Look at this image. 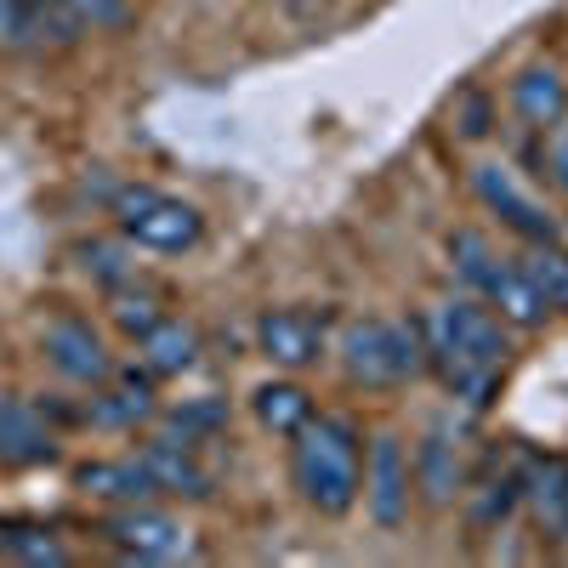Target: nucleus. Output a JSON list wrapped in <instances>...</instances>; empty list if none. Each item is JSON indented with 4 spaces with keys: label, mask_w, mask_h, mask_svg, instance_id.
I'll use <instances>...</instances> for the list:
<instances>
[{
    "label": "nucleus",
    "mask_w": 568,
    "mask_h": 568,
    "mask_svg": "<svg viewBox=\"0 0 568 568\" xmlns=\"http://www.w3.org/2000/svg\"><path fill=\"white\" fill-rule=\"evenodd\" d=\"M114 318H120V329H131V336L142 342L149 329L160 324V307L149 302V296H120V307H114Z\"/></svg>",
    "instance_id": "nucleus-27"
},
{
    "label": "nucleus",
    "mask_w": 568,
    "mask_h": 568,
    "mask_svg": "<svg viewBox=\"0 0 568 568\" xmlns=\"http://www.w3.org/2000/svg\"><path fill=\"white\" fill-rule=\"evenodd\" d=\"M415 478H420V489H426V500H433V506H444V500L460 489V455H455V444H449L444 433H433V438L420 444Z\"/></svg>",
    "instance_id": "nucleus-17"
},
{
    "label": "nucleus",
    "mask_w": 568,
    "mask_h": 568,
    "mask_svg": "<svg viewBox=\"0 0 568 568\" xmlns=\"http://www.w3.org/2000/svg\"><path fill=\"white\" fill-rule=\"evenodd\" d=\"M387 336H393V358H398V375H404V382H409V375H426V329L393 318Z\"/></svg>",
    "instance_id": "nucleus-24"
},
{
    "label": "nucleus",
    "mask_w": 568,
    "mask_h": 568,
    "mask_svg": "<svg viewBox=\"0 0 568 568\" xmlns=\"http://www.w3.org/2000/svg\"><path fill=\"white\" fill-rule=\"evenodd\" d=\"M0 460L7 466L52 460V433H45L40 409H29L23 398H0Z\"/></svg>",
    "instance_id": "nucleus-10"
},
{
    "label": "nucleus",
    "mask_w": 568,
    "mask_h": 568,
    "mask_svg": "<svg viewBox=\"0 0 568 568\" xmlns=\"http://www.w3.org/2000/svg\"><path fill=\"white\" fill-rule=\"evenodd\" d=\"M109 540L120 546V551H131V557H176L182 551V529L171 524V517H160V511H120V517H109Z\"/></svg>",
    "instance_id": "nucleus-12"
},
{
    "label": "nucleus",
    "mask_w": 568,
    "mask_h": 568,
    "mask_svg": "<svg viewBox=\"0 0 568 568\" xmlns=\"http://www.w3.org/2000/svg\"><path fill=\"white\" fill-rule=\"evenodd\" d=\"M136 460H142V471H149V484L160 495H187V500H205L211 495L205 466L187 455V444H149Z\"/></svg>",
    "instance_id": "nucleus-11"
},
{
    "label": "nucleus",
    "mask_w": 568,
    "mask_h": 568,
    "mask_svg": "<svg viewBox=\"0 0 568 568\" xmlns=\"http://www.w3.org/2000/svg\"><path fill=\"white\" fill-rule=\"evenodd\" d=\"M194 353H200V336L176 318H160L149 336H142V364H149V375H182L194 364Z\"/></svg>",
    "instance_id": "nucleus-15"
},
{
    "label": "nucleus",
    "mask_w": 568,
    "mask_h": 568,
    "mask_svg": "<svg viewBox=\"0 0 568 568\" xmlns=\"http://www.w3.org/2000/svg\"><path fill=\"white\" fill-rule=\"evenodd\" d=\"M460 131H466V136H484V131H489V109H484V98H466Z\"/></svg>",
    "instance_id": "nucleus-32"
},
{
    "label": "nucleus",
    "mask_w": 568,
    "mask_h": 568,
    "mask_svg": "<svg viewBox=\"0 0 568 568\" xmlns=\"http://www.w3.org/2000/svg\"><path fill=\"white\" fill-rule=\"evenodd\" d=\"M517 500H524V478H500V484H489V489H484V500H478V511H471V524H478V529L506 524Z\"/></svg>",
    "instance_id": "nucleus-26"
},
{
    "label": "nucleus",
    "mask_w": 568,
    "mask_h": 568,
    "mask_svg": "<svg viewBox=\"0 0 568 568\" xmlns=\"http://www.w3.org/2000/svg\"><path fill=\"white\" fill-rule=\"evenodd\" d=\"M404 506H409V460L398 438H375L369 444V517L382 529H398Z\"/></svg>",
    "instance_id": "nucleus-5"
},
{
    "label": "nucleus",
    "mask_w": 568,
    "mask_h": 568,
    "mask_svg": "<svg viewBox=\"0 0 568 568\" xmlns=\"http://www.w3.org/2000/svg\"><path fill=\"white\" fill-rule=\"evenodd\" d=\"M471 187H478V200H484L511 233H524L529 245H562L557 216H551L535 194H524L506 165H478V171H471Z\"/></svg>",
    "instance_id": "nucleus-3"
},
{
    "label": "nucleus",
    "mask_w": 568,
    "mask_h": 568,
    "mask_svg": "<svg viewBox=\"0 0 568 568\" xmlns=\"http://www.w3.org/2000/svg\"><path fill=\"white\" fill-rule=\"evenodd\" d=\"M45 353H52V364L63 375H74V382H109L114 364L98 342V329L80 324V318H58L52 329H45Z\"/></svg>",
    "instance_id": "nucleus-6"
},
{
    "label": "nucleus",
    "mask_w": 568,
    "mask_h": 568,
    "mask_svg": "<svg viewBox=\"0 0 568 568\" xmlns=\"http://www.w3.org/2000/svg\"><path fill=\"white\" fill-rule=\"evenodd\" d=\"M69 7H74V12H80V23H91V29L125 23V0H69Z\"/></svg>",
    "instance_id": "nucleus-29"
},
{
    "label": "nucleus",
    "mask_w": 568,
    "mask_h": 568,
    "mask_svg": "<svg viewBox=\"0 0 568 568\" xmlns=\"http://www.w3.org/2000/svg\"><path fill=\"white\" fill-rule=\"evenodd\" d=\"M484 291H489V302L500 307V318H506V324H517V329H535V324L546 318V302L535 296V284L524 278V267L495 262V273L484 278Z\"/></svg>",
    "instance_id": "nucleus-14"
},
{
    "label": "nucleus",
    "mask_w": 568,
    "mask_h": 568,
    "mask_svg": "<svg viewBox=\"0 0 568 568\" xmlns=\"http://www.w3.org/2000/svg\"><path fill=\"white\" fill-rule=\"evenodd\" d=\"M98 415L103 426H125V420H142L149 415V375H136V369H125L120 375V393H109V398H98Z\"/></svg>",
    "instance_id": "nucleus-21"
},
{
    "label": "nucleus",
    "mask_w": 568,
    "mask_h": 568,
    "mask_svg": "<svg viewBox=\"0 0 568 568\" xmlns=\"http://www.w3.org/2000/svg\"><path fill=\"white\" fill-rule=\"evenodd\" d=\"M256 415H262L267 433L296 438V433H302V420L313 415V398H307L296 382H267V387L256 393Z\"/></svg>",
    "instance_id": "nucleus-19"
},
{
    "label": "nucleus",
    "mask_w": 568,
    "mask_h": 568,
    "mask_svg": "<svg viewBox=\"0 0 568 568\" xmlns=\"http://www.w3.org/2000/svg\"><path fill=\"white\" fill-rule=\"evenodd\" d=\"M171 426H176V438H182V444H194L200 433H216V426H227V404H216V398L182 404V409L171 415Z\"/></svg>",
    "instance_id": "nucleus-25"
},
{
    "label": "nucleus",
    "mask_w": 568,
    "mask_h": 568,
    "mask_svg": "<svg viewBox=\"0 0 568 568\" xmlns=\"http://www.w3.org/2000/svg\"><path fill=\"white\" fill-rule=\"evenodd\" d=\"M114 216H120V227L131 233V240L149 245V251H194L200 233H205L200 211L160 194V187H120Z\"/></svg>",
    "instance_id": "nucleus-2"
},
{
    "label": "nucleus",
    "mask_w": 568,
    "mask_h": 568,
    "mask_svg": "<svg viewBox=\"0 0 568 568\" xmlns=\"http://www.w3.org/2000/svg\"><path fill=\"white\" fill-rule=\"evenodd\" d=\"M0 40L29 45V0H0Z\"/></svg>",
    "instance_id": "nucleus-28"
},
{
    "label": "nucleus",
    "mask_w": 568,
    "mask_h": 568,
    "mask_svg": "<svg viewBox=\"0 0 568 568\" xmlns=\"http://www.w3.org/2000/svg\"><path fill=\"white\" fill-rule=\"evenodd\" d=\"M449 256H455V273H460L466 284H478V291H484V278L495 273V251H489L484 233H471V227L449 233Z\"/></svg>",
    "instance_id": "nucleus-22"
},
{
    "label": "nucleus",
    "mask_w": 568,
    "mask_h": 568,
    "mask_svg": "<svg viewBox=\"0 0 568 568\" xmlns=\"http://www.w3.org/2000/svg\"><path fill=\"white\" fill-rule=\"evenodd\" d=\"M256 342L262 353L278 364V369H307L318 353H324V329L307 318V313H267L256 324Z\"/></svg>",
    "instance_id": "nucleus-8"
},
{
    "label": "nucleus",
    "mask_w": 568,
    "mask_h": 568,
    "mask_svg": "<svg viewBox=\"0 0 568 568\" xmlns=\"http://www.w3.org/2000/svg\"><path fill=\"white\" fill-rule=\"evenodd\" d=\"M546 165H551L557 187H562V194H568V136H551V149H546Z\"/></svg>",
    "instance_id": "nucleus-31"
},
{
    "label": "nucleus",
    "mask_w": 568,
    "mask_h": 568,
    "mask_svg": "<svg viewBox=\"0 0 568 568\" xmlns=\"http://www.w3.org/2000/svg\"><path fill=\"white\" fill-rule=\"evenodd\" d=\"M358 478H364V449H358V426L342 415H307L296 433V489L307 495V506H318L324 517H342L358 500Z\"/></svg>",
    "instance_id": "nucleus-1"
},
{
    "label": "nucleus",
    "mask_w": 568,
    "mask_h": 568,
    "mask_svg": "<svg viewBox=\"0 0 568 568\" xmlns=\"http://www.w3.org/2000/svg\"><path fill=\"white\" fill-rule=\"evenodd\" d=\"M85 34L69 0H29V45H74Z\"/></svg>",
    "instance_id": "nucleus-20"
},
{
    "label": "nucleus",
    "mask_w": 568,
    "mask_h": 568,
    "mask_svg": "<svg viewBox=\"0 0 568 568\" xmlns=\"http://www.w3.org/2000/svg\"><path fill=\"white\" fill-rule=\"evenodd\" d=\"M511 109H517V120L535 125V131L562 125V114H568V85H562V74H557V69H529V74H517Z\"/></svg>",
    "instance_id": "nucleus-13"
},
{
    "label": "nucleus",
    "mask_w": 568,
    "mask_h": 568,
    "mask_svg": "<svg viewBox=\"0 0 568 568\" xmlns=\"http://www.w3.org/2000/svg\"><path fill=\"white\" fill-rule=\"evenodd\" d=\"M342 364H347L353 382H364V387H393V382H404L398 358H393L387 324H353L347 342H342Z\"/></svg>",
    "instance_id": "nucleus-9"
},
{
    "label": "nucleus",
    "mask_w": 568,
    "mask_h": 568,
    "mask_svg": "<svg viewBox=\"0 0 568 568\" xmlns=\"http://www.w3.org/2000/svg\"><path fill=\"white\" fill-rule=\"evenodd\" d=\"M524 500L546 535H568V455H535L524 466Z\"/></svg>",
    "instance_id": "nucleus-7"
},
{
    "label": "nucleus",
    "mask_w": 568,
    "mask_h": 568,
    "mask_svg": "<svg viewBox=\"0 0 568 568\" xmlns=\"http://www.w3.org/2000/svg\"><path fill=\"white\" fill-rule=\"evenodd\" d=\"M433 342H449L455 353H466V358H478V364H495V369H506V329H500V318L489 313V307H478V302H449V307H438L433 318L420 324Z\"/></svg>",
    "instance_id": "nucleus-4"
},
{
    "label": "nucleus",
    "mask_w": 568,
    "mask_h": 568,
    "mask_svg": "<svg viewBox=\"0 0 568 568\" xmlns=\"http://www.w3.org/2000/svg\"><path fill=\"white\" fill-rule=\"evenodd\" d=\"M524 278L535 284V296L557 313H568V251L562 245H529V256L517 262Z\"/></svg>",
    "instance_id": "nucleus-18"
},
{
    "label": "nucleus",
    "mask_w": 568,
    "mask_h": 568,
    "mask_svg": "<svg viewBox=\"0 0 568 568\" xmlns=\"http://www.w3.org/2000/svg\"><path fill=\"white\" fill-rule=\"evenodd\" d=\"M0 557H18V562H69V551L45 529H0Z\"/></svg>",
    "instance_id": "nucleus-23"
},
{
    "label": "nucleus",
    "mask_w": 568,
    "mask_h": 568,
    "mask_svg": "<svg viewBox=\"0 0 568 568\" xmlns=\"http://www.w3.org/2000/svg\"><path fill=\"white\" fill-rule=\"evenodd\" d=\"M85 267L98 273V278H109V284H120V278H125V267H120V256H114L109 245H91V251H85Z\"/></svg>",
    "instance_id": "nucleus-30"
},
{
    "label": "nucleus",
    "mask_w": 568,
    "mask_h": 568,
    "mask_svg": "<svg viewBox=\"0 0 568 568\" xmlns=\"http://www.w3.org/2000/svg\"><path fill=\"white\" fill-rule=\"evenodd\" d=\"M80 489L85 495H109V500H149L160 495L149 484L142 460H98V466H80Z\"/></svg>",
    "instance_id": "nucleus-16"
}]
</instances>
